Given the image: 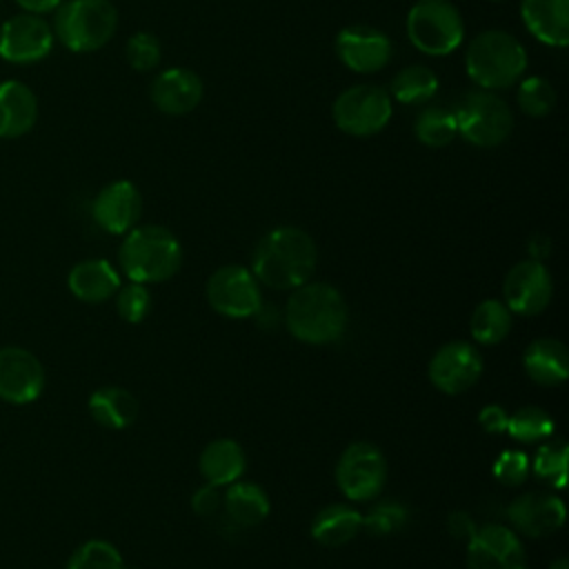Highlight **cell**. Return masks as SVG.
<instances>
[{
    "instance_id": "obj_1",
    "label": "cell",
    "mask_w": 569,
    "mask_h": 569,
    "mask_svg": "<svg viewBox=\"0 0 569 569\" xmlns=\"http://www.w3.org/2000/svg\"><path fill=\"white\" fill-rule=\"evenodd\" d=\"M318 264L313 238L293 224L269 229L253 247L251 273L273 291H293L311 280Z\"/></svg>"
},
{
    "instance_id": "obj_2",
    "label": "cell",
    "mask_w": 569,
    "mask_h": 569,
    "mask_svg": "<svg viewBox=\"0 0 569 569\" xmlns=\"http://www.w3.org/2000/svg\"><path fill=\"white\" fill-rule=\"evenodd\" d=\"M282 320L296 340L331 345L347 331L349 307L333 284L309 280L289 293Z\"/></svg>"
},
{
    "instance_id": "obj_3",
    "label": "cell",
    "mask_w": 569,
    "mask_h": 569,
    "mask_svg": "<svg viewBox=\"0 0 569 569\" xmlns=\"http://www.w3.org/2000/svg\"><path fill=\"white\" fill-rule=\"evenodd\" d=\"M120 271L140 284L164 282L182 264V244L176 233L162 224H136L124 233L118 249Z\"/></svg>"
},
{
    "instance_id": "obj_4",
    "label": "cell",
    "mask_w": 569,
    "mask_h": 569,
    "mask_svg": "<svg viewBox=\"0 0 569 569\" xmlns=\"http://www.w3.org/2000/svg\"><path fill=\"white\" fill-rule=\"evenodd\" d=\"M522 42L502 29H487L473 36L465 51V71L478 89H509L527 71Z\"/></svg>"
},
{
    "instance_id": "obj_5",
    "label": "cell",
    "mask_w": 569,
    "mask_h": 569,
    "mask_svg": "<svg viewBox=\"0 0 569 569\" xmlns=\"http://www.w3.org/2000/svg\"><path fill=\"white\" fill-rule=\"evenodd\" d=\"M118 29V9L111 0H64L56 9L53 36L73 53L102 49Z\"/></svg>"
},
{
    "instance_id": "obj_6",
    "label": "cell",
    "mask_w": 569,
    "mask_h": 569,
    "mask_svg": "<svg viewBox=\"0 0 569 569\" xmlns=\"http://www.w3.org/2000/svg\"><path fill=\"white\" fill-rule=\"evenodd\" d=\"M453 116L458 133L480 149L500 147L513 131L511 107L489 89L467 91L453 107Z\"/></svg>"
},
{
    "instance_id": "obj_7",
    "label": "cell",
    "mask_w": 569,
    "mask_h": 569,
    "mask_svg": "<svg viewBox=\"0 0 569 569\" xmlns=\"http://www.w3.org/2000/svg\"><path fill=\"white\" fill-rule=\"evenodd\" d=\"M407 38L427 56H449L465 38V20L449 0H416L407 13Z\"/></svg>"
},
{
    "instance_id": "obj_8",
    "label": "cell",
    "mask_w": 569,
    "mask_h": 569,
    "mask_svg": "<svg viewBox=\"0 0 569 569\" xmlns=\"http://www.w3.org/2000/svg\"><path fill=\"white\" fill-rule=\"evenodd\" d=\"M393 116L391 96L378 84L347 87L331 104L333 124L353 138L380 133Z\"/></svg>"
},
{
    "instance_id": "obj_9",
    "label": "cell",
    "mask_w": 569,
    "mask_h": 569,
    "mask_svg": "<svg viewBox=\"0 0 569 569\" xmlns=\"http://www.w3.org/2000/svg\"><path fill=\"white\" fill-rule=\"evenodd\" d=\"M387 482L385 453L371 442H351L336 462V485L353 502L373 500Z\"/></svg>"
},
{
    "instance_id": "obj_10",
    "label": "cell",
    "mask_w": 569,
    "mask_h": 569,
    "mask_svg": "<svg viewBox=\"0 0 569 569\" xmlns=\"http://www.w3.org/2000/svg\"><path fill=\"white\" fill-rule=\"evenodd\" d=\"M204 296L216 313L231 320L251 318L262 305L260 282L251 269L242 264H224L216 269L204 284Z\"/></svg>"
},
{
    "instance_id": "obj_11",
    "label": "cell",
    "mask_w": 569,
    "mask_h": 569,
    "mask_svg": "<svg viewBox=\"0 0 569 569\" xmlns=\"http://www.w3.org/2000/svg\"><path fill=\"white\" fill-rule=\"evenodd\" d=\"M427 376L429 382L447 396L465 393L482 376V353L471 342L451 340L436 349L427 365Z\"/></svg>"
},
{
    "instance_id": "obj_12",
    "label": "cell",
    "mask_w": 569,
    "mask_h": 569,
    "mask_svg": "<svg viewBox=\"0 0 569 569\" xmlns=\"http://www.w3.org/2000/svg\"><path fill=\"white\" fill-rule=\"evenodd\" d=\"M53 27L36 13H18L0 27V58L9 64H33L53 49Z\"/></svg>"
},
{
    "instance_id": "obj_13",
    "label": "cell",
    "mask_w": 569,
    "mask_h": 569,
    "mask_svg": "<svg viewBox=\"0 0 569 569\" xmlns=\"http://www.w3.org/2000/svg\"><path fill=\"white\" fill-rule=\"evenodd\" d=\"M553 296V278L549 269L533 258L516 262L502 282V302L516 316H538Z\"/></svg>"
},
{
    "instance_id": "obj_14",
    "label": "cell",
    "mask_w": 569,
    "mask_h": 569,
    "mask_svg": "<svg viewBox=\"0 0 569 569\" xmlns=\"http://www.w3.org/2000/svg\"><path fill=\"white\" fill-rule=\"evenodd\" d=\"M467 569H527V551L507 525H482L467 540Z\"/></svg>"
},
{
    "instance_id": "obj_15",
    "label": "cell",
    "mask_w": 569,
    "mask_h": 569,
    "mask_svg": "<svg viewBox=\"0 0 569 569\" xmlns=\"http://www.w3.org/2000/svg\"><path fill=\"white\" fill-rule=\"evenodd\" d=\"M393 47L385 31L367 24H349L336 36V56L353 73H376L391 60Z\"/></svg>"
},
{
    "instance_id": "obj_16",
    "label": "cell",
    "mask_w": 569,
    "mask_h": 569,
    "mask_svg": "<svg viewBox=\"0 0 569 569\" xmlns=\"http://www.w3.org/2000/svg\"><path fill=\"white\" fill-rule=\"evenodd\" d=\"M567 518L565 502L551 491H527L507 507V520L516 533L527 538H547L562 529Z\"/></svg>"
},
{
    "instance_id": "obj_17",
    "label": "cell",
    "mask_w": 569,
    "mask_h": 569,
    "mask_svg": "<svg viewBox=\"0 0 569 569\" xmlns=\"http://www.w3.org/2000/svg\"><path fill=\"white\" fill-rule=\"evenodd\" d=\"M44 389V367L24 347L0 349V398L13 405L33 402Z\"/></svg>"
},
{
    "instance_id": "obj_18",
    "label": "cell",
    "mask_w": 569,
    "mask_h": 569,
    "mask_svg": "<svg viewBox=\"0 0 569 569\" xmlns=\"http://www.w3.org/2000/svg\"><path fill=\"white\" fill-rule=\"evenodd\" d=\"M142 213V196L131 180H113L104 184L93 202L91 216L93 222L113 236H124L131 231Z\"/></svg>"
},
{
    "instance_id": "obj_19",
    "label": "cell",
    "mask_w": 569,
    "mask_h": 569,
    "mask_svg": "<svg viewBox=\"0 0 569 569\" xmlns=\"http://www.w3.org/2000/svg\"><path fill=\"white\" fill-rule=\"evenodd\" d=\"M204 93L200 76L187 67H169L160 71L149 87L151 102L167 116H184L193 111Z\"/></svg>"
},
{
    "instance_id": "obj_20",
    "label": "cell",
    "mask_w": 569,
    "mask_h": 569,
    "mask_svg": "<svg viewBox=\"0 0 569 569\" xmlns=\"http://www.w3.org/2000/svg\"><path fill=\"white\" fill-rule=\"evenodd\" d=\"M38 120V98L20 80L0 82V140L22 138Z\"/></svg>"
},
{
    "instance_id": "obj_21",
    "label": "cell",
    "mask_w": 569,
    "mask_h": 569,
    "mask_svg": "<svg viewBox=\"0 0 569 569\" xmlns=\"http://www.w3.org/2000/svg\"><path fill=\"white\" fill-rule=\"evenodd\" d=\"M527 31L549 47L569 42V0H520Z\"/></svg>"
},
{
    "instance_id": "obj_22",
    "label": "cell",
    "mask_w": 569,
    "mask_h": 569,
    "mask_svg": "<svg viewBox=\"0 0 569 569\" xmlns=\"http://www.w3.org/2000/svg\"><path fill=\"white\" fill-rule=\"evenodd\" d=\"M67 284L69 291L89 305H98L109 300L111 296H116V291L120 289V273L118 269L102 258H89L82 260L78 264L71 267L69 276H67Z\"/></svg>"
},
{
    "instance_id": "obj_23",
    "label": "cell",
    "mask_w": 569,
    "mask_h": 569,
    "mask_svg": "<svg viewBox=\"0 0 569 569\" xmlns=\"http://www.w3.org/2000/svg\"><path fill=\"white\" fill-rule=\"evenodd\" d=\"M522 367L536 385L558 387L569 376L567 347L556 338H536L522 351Z\"/></svg>"
},
{
    "instance_id": "obj_24",
    "label": "cell",
    "mask_w": 569,
    "mask_h": 569,
    "mask_svg": "<svg viewBox=\"0 0 569 569\" xmlns=\"http://www.w3.org/2000/svg\"><path fill=\"white\" fill-rule=\"evenodd\" d=\"M198 469L204 482L227 487L242 478L247 469V456L240 442L231 438H216L204 445L198 458Z\"/></svg>"
},
{
    "instance_id": "obj_25",
    "label": "cell",
    "mask_w": 569,
    "mask_h": 569,
    "mask_svg": "<svg viewBox=\"0 0 569 569\" xmlns=\"http://www.w3.org/2000/svg\"><path fill=\"white\" fill-rule=\"evenodd\" d=\"M222 511L236 527H256L269 516L271 500L258 482L236 480L222 491Z\"/></svg>"
},
{
    "instance_id": "obj_26",
    "label": "cell",
    "mask_w": 569,
    "mask_h": 569,
    "mask_svg": "<svg viewBox=\"0 0 569 569\" xmlns=\"http://www.w3.org/2000/svg\"><path fill=\"white\" fill-rule=\"evenodd\" d=\"M362 531V513L345 502L322 507L311 520V538L322 547H342Z\"/></svg>"
},
{
    "instance_id": "obj_27",
    "label": "cell",
    "mask_w": 569,
    "mask_h": 569,
    "mask_svg": "<svg viewBox=\"0 0 569 569\" xmlns=\"http://www.w3.org/2000/svg\"><path fill=\"white\" fill-rule=\"evenodd\" d=\"M87 407H89L91 418L107 429L131 427L140 411L138 398L129 389L118 387V385H107V387L96 389L89 396Z\"/></svg>"
},
{
    "instance_id": "obj_28",
    "label": "cell",
    "mask_w": 569,
    "mask_h": 569,
    "mask_svg": "<svg viewBox=\"0 0 569 569\" xmlns=\"http://www.w3.org/2000/svg\"><path fill=\"white\" fill-rule=\"evenodd\" d=\"M438 87H440L438 76L429 67L409 64V67H402L391 78L389 96L400 104L418 107V104H427L438 93Z\"/></svg>"
},
{
    "instance_id": "obj_29",
    "label": "cell",
    "mask_w": 569,
    "mask_h": 569,
    "mask_svg": "<svg viewBox=\"0 0 569 569\" xmlns=\"http://www.w3.org/2000/svg\"><path fill=\"white\" fill-rule=\"evenodd\" d=\"M513 325V313L509 311V307L502 300L496 298H487L482 300L469 320V331L471 338L478 345H498L502 342Z\"/></svg>"
},
{
    "instance_id": "obj_30",
    "label": "cell",
    "mask_w": 569,
    "mask_h": 569,
    "mask_svg": "<svg viewBox=\"0 0 569 569\" xmlns=\"http://www.w3.org/2000/svg\"><path fill=\"white\" fill-rule=\"evenodd\" d=\"M413 133L425 147H447L458 136L453 109H447L442 104H425L413 120Z\"/></svg>"
},
{
    "instance_id": "obj_31",
    "label": "cell",
    "mask_w": 569,
    "mask_h": 569,
    "mask_svg": "<svg viewBox=\"0 0 569 569\" xmlns=\"http://www.w3.org/2000/svg\"><path fill=\"white\" fill-rule=\"evenodd\" d=\"M516 442H545L553 436L556 431V422L553 418L536 405H525L520 409H516L513 413H509L507 420V429H505Z\"/></svg>"
},
{
    "instance_id": "obj_32",
    "label": "cell",
    "mask_w": 569,
    "mask_h": 569,
    "mask_svg": "<svg viewBox=\"0 0 569 569\" xmlns=\"http://www.w3.org/2000/svg\"><path fill=\"white\" fill-rule=\"evenodd\" d=\"M567 462H569V447L565 440H545L533 460L531 473L551 489H562L567 480Z\"/></svg>"
},
{
    "instance_id": "obj_33",
    "label": "cell",
    "mask_w": 569,
    "mask_h": 569,
    "mask_svg": "<svg viewBox=\"0 0 569 569\" xmlns=\"http://www.w3.org/2000/svg\"><path fill=\"white\" fill-rule=\"evenodd\" d=\"M516 102L522 113H527L531 118H542L553 111L556 91L547 78H540V76L520 78L518 91H516Z\"/></svg>"
},
{
    "instance_id": "obj_34",
    "label": "cell",
    "mask_w": 569,
    "mask_h": 569,
    "mask_svg": "<svg viewBox=\"0 0 569 569\" xmlns=\"http://www.w3.org/2000/svg\"><path fill=\"white\" fill-rule=\"evenodd\" d=\"M67 569H127L122 553L107 540L82 542L67 560Z\"/></svg>"
},
{
    "instance_id": "obj_35",
    "label": "cell",
    "mask_w": 569,
    "mask_h": 569,
    "mask_svg": "<svg viewBox=\"0 0 569 569\" xmlns=\"http://www.w3.org/2000/svg\"><path fill=\"white\" fill-rule=\"evenodd\" d=\"M409 520V509L398 500H382L362 513V531L371 536H391Z\"/></svg>"
},
{
    "instance_id": "obj_36",
    "label": "cell",
    "mask_w": 569,
    "mask_h": 569,
    "mask_svg": "<svg viewBox=\"0 0 569 569\" xmlns=\"http://www.w3.org/2000/svg\"><path fill=\"white\" fill-rule=\"evenodd\" d=\"M124 58L133 71H153L162 60V44L151 31H136L124 44Z\"/></svg>"
},
{
    "instance_id": "obj_37",
    "label": "cell",
    "mask_w": 569,
    "mask_h": 569,
    "mask_svg": "<svg viewBox=\"0 0 569 569\" xmlns=\"http://www.w3.org/2000/svg\"><path fill=\"white\" fill-rule=\"evenodd\" d=\"M151 302H153L151 291L147 289V284H140V282L129 280V284H124V287L120 284V289L116 291L118 316L131 325H138L149 316Z\"/></svg>"
},
{
    "instance_id": "obj_38",
    "label": "cell",
    "mask_w": 569,
    "mask_h": 569,
    "mask_svg": "<svg viewBox=\"0 0 569 569\" xmlns=\"http://www.w3.org/2000/svg\"><path fill=\"white\" fill-rule=\"evenodd\" d=\"M531 473V458L520 449H505L493 462V478L505 487H520Z\"/></svg>"
},
{
    "instance_id": "obj_39",
    "label": "cell",
    "mask_w": 569,
    "mask_h": 569,
    "mask_svg": "<svg viewBox=\"0 0 569 569\" xmlns=\"http://www.w3.org/2000/svg\"><path fill=\"white\" fill-rule=\"evenodd\" d=\"M222 487H216V485H209L204 482L200 489L193 491L191 496V509L198 513V516H204V518H211L216 513L222 511Z\"/></svg>"
},
{
    "instance_id": "obj_40",
    "label": "cell",
    "mask_w": 569,
    "mask_h": 569,
    "mask_svg": "<svg viewBox=\"0 0 569 569\" xmlns=\"http://www.w3.org/2000/svg\"><path fill=\"white\" fill-rule=\"evenodd\" d=\"M476 529H478V525L473 522V518L467 513V511H462V509H456V511H451L449 516H447V531H449V536L451 538H456V540H469L473 533H476Z\"/></svg>"
},
{
    "instance_id": "obj_41",
    "label": "cell",
    "mask_w": 569,
    "mask_h": 569,
    "mask_svg": "<svg viewBox=\"0 0 569 569\" xmlns=\"http://www.w3.org/2000/svg\"><path fill=\"white\" fill-rule=\"evenodd\" d=\"M509 413L500 405H487L478 413V422L487 433H502L507 429Z\"/></svg>"
},
{
    "instance_id": "obj_42",
    "label": "cell",
    "mask_w": 569,
    "mask_h": 569,
    "mask_svg": "<svg viewBox=\"0 0 569 569\" xmlns=\"http://www.w3.org/2000/svg\"><path fill=\"white\" fill-rule=\"evenodd\" d=\"M16 4L24 11V13H36V16H44L56 11L62 0H16Z\"/></svg>"
},
{
    "instance_id": "obj_43",
    "label": "cell",
    "mask_w": 569,
    "mask_h": 569,
    "mask_svg": "<svg viewBox=\"0 0 569 569\" xmlns=\"http://www.w3.org/2000/svg\"><path fill=\"white\" fill-rule=\"evenodd\" d=\"M549 569H569V562H567V558H565V556H558L556 560H551Z\"/></svg>"
}]
</instances>
